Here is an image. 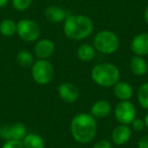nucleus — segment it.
<instances>
[{
    "label": "nucleus",
    "mask_w": 148,
    "mask_h": 148,
    "mask_svg": "<svg viewBox=\"0 0 148 148\" xmlns=\"http://www.w3.org/2000/svg\"><path fill=\"white\" fill-rule=\"evenodd\" d=\"M70 131L73 139L79 144H88L97 132V119L89 113L76 114L71 120Z\"/></svg>",
    "instance_id": "1"
},
{
    "label": "nucleus",
    "mask_w": 148,
    "mask_h": 148,
    "mask_svg": "<svg viewBox=\"0 0 148 148\" xmlns=\"http://www.w3.org/2000/svg\"><path fill=\"white\" fill-rule=\"evenodd\" d=\"M63 23L64 35L72 41H82L87 39L93 32V21L86 15H68Z\"/></svg>",
    "instance_id": "2"
},
{
    "label": "nucleus",
    "mask_w": 148,
    "mask_h": 148,
    "mask_svg": "<svg viewBox=\"0 0 148 148\" xmlns=\"http://www.w3.org/2000/svg\"><path fill=\"white\" fill-rule=\"evenodd\" d=\"M92 81L101 87H113L121 77L119 68L113 63H99L93 66L90 72Z\"/></svg>",
    "instance_id": "3"
},
{
    "label": "nucleus",
    "mask_w": 148,
    "mask_h": 148,
    "mask_svg": "<svg viewBox=\"0 0 148 148\" xmlns=\"http://www.w3.org/2000/svg\"><path fill=\"white\" fill-rule=\"evenodd\" d=\"M93 47L95 51L105 55L116 53L120 47V40L117 34L109 29H103L95 34L93 38Z\"/></svg>",
    "instance_id": "4"
},
{
    "label": "nucleus",
    "mask_w": 148,
    "mask_h": 148,
    "mask_svg": "<svg viewBox=\"0 0 148 148\" xmlns=\"http://www.w3.org/2000/svg\"><path fill=\"white\" fill-rule=\"evenodd\" d=\"M32 77L40 85H46L51 82L54 76V66L49 60L39 59L32 65Z\"/></svg>",
    "instance_id": "5"
},
{
    "label": "nucleus",
    "mask_w": 148,
    "mask_h": 148,
    "mask_svg": "<svg viewBox=\"0 0 148 148\" xmlns=\"http://www.w3.org/2000/svg\"><path fill=\"white\" fill-rule=\"evenodd\" d=\"M16 34L25 42H35L40 38V25L33 19L23 18L16 23Z\"/></svg>",
    "instance_id": "6"
},
{
    "label": "nucleus",
    "mask_w": 148,
    "mask_h": 148,
    "mask_svg": "<svg viewBox=\"0 0 148 148\" xmlns=\"http://www.w3.org/2000/svg\"><path fill=\"white\" fill-rule=\"evenodd\" d=\"M115 118L119 124L130 125L137 116L136 107L130 101H120L114 110Z\"/></svg>",
    "instance_id": "7"
},
{
    "label": "nucleus",
    "mask_w": 148,
    "mask_h": 148,
    "mask_svg": "<svg viewBox=\"0 0 148 148\" xmlns=\"http://www.w3.org/2000/svg\"><path fill=\"white\" fill-rule=\"evenodd\" d=\"M27 134V127L21 122H16L11 126H0V138L5 140V141H7V140H19V141H21Z\"/></svg>",
    "instance_id": "8"
},
{
    "label": "nucleus",
    "mask_w": 148,
    "mask_h": 148,
    "mask_svg": "<svg viewBox=\"0 0 148 148\" xmlns=\"http://www.w3.org/2000/svg\"><path fill=\"white\" fill-rule=\"evenodd\" d=\"M58 95L63 101L73 103L79 97V89L75 84L71 82H62L57 88Z\"/></svg>",
    "instance_id": "9"
},
{
    "label": "nucleus",
    "mask_w": 148,
    "mask_h": 148,
    "mask_svg": "<svg viewBox=\"0 0 148 148\" xmlns=\"http://www.w3.org/2000/svg\"><path fill=\"white\" fill-rule=\"evenodd\" d=\"M132 136V130L129 125H124V124H120V125L116 126L113 129L111 134V139L115 145L122 146L125 145L126 143L129 142Z\"/></svg>",
    "instance_id": "10"
},
{
    "label": "nucleus",
    "mask_w": 148,
    "mask_h": 148,
    "mask_svg": "<svg viewBox=\"0 0 148 148\" xmlns=\"http://www.w3.org/2000/svg\"><path fill=\"white\" fill-rule=\"evenodd\" d=\"M131 51L137 56L148 55V33H141L135 36L130 44Z\"/></svg>",
    "instance_id": "11"
},
{
    "label": "nucleus",
    "mask_w": 148,
    "mask_h": 148,
    "mask_svg": "<svg viewBox=\"0 0 148 148\" xmlns=\"http://www.w3.org/2000/svg\"><path fill=\"white\" fill-rule=\"evenodd\" d=\"M55 52V44L50 39H42L35 46V54L39 59H48Z\"/></svg>",
    "instance_id": "12"
},
{
    "label": "nucleus",
    "mask_w": 148,
    "mask_h": 148,
    "mask_svg": "<svg viewBox=\"0 0 148 148\" xmlns=\"http://www.w3.org/2000/svg\"><path fill=\"white\" fill-rule=\"evenodd\" d=\"M115 97L119 101H130L133 97L134 90L132 85L127 81H118L113 86Z\"/></svg>",
    "instance_id": "13"
},
{
    "label": "nucleus",
    "mask_w": 148,
    "mask_h": 148,
    "mask_svg": "<svg viewBox=\"0 0 148 148\" xmlns=\"http://www.w3.org/2000/svg\"><path fill=\"white\" fill-rule=\"evenodd\" d=\"M45 16L48 21L52 23H63L68 16L67 11L58 5H51L48 6L45 10Z\"/></svg>",
    "instance_id": "14"
},
{
    "label": "nucleus",
    "mask_w": 148,
    "mask_h": 148,
    "mask_svg": "<svg viewBox=\"0 0 148 148\" xmlns=\"http://www.w3.org/2000/svg\"><path fill=\"white\" fill-rule=\"evenodd\" d=\"M112 105L106 99L97 101L90 107V115L95 119H105L111 114Z\"/></svg>",
    "instance_id": "15"
},
{
    "label": "nucleus",
    "mask_w": 148,
    "mask_h": 148,
    "mask_svg": "<svg viewBox=\"0 0 148 148\" xmlns=\"http://www.w3.org/2000/svg\"><path fill=\"white\" fill-rule=\"evenodd\" d=\"M130 71L135 76H143L148 72V63L141 56H133L129 64Z\"/></svg>",
    "instance_id": "16"
},
{
    "label": "nucleus",
    "mask_w": 148,
    "mask_h": 148,
    "mask_svg": "<svg viewBox=\"0 0 148 148\" xmlns=\"http://www.w3.org/2000/svg\"><path fill=\"white\" fill-rule=\"evenodd\" d=\"M25 148H45V140L36 133H29L21 140Z\"/></svg>",
    "instance_id": "17"
},
{
    "label": "nucleus",
    "mask_w": 148,
    "mask_h": 148,
    "mask_svg": "<svg viewBox=\"0 0 148 148\" xmlns=\"http://www.w3.org/2000/svg\"><path fill=\"white\" fill-rule=\"evenodd\" d=\"M95 49L90 44H82L77 49V57L82 62H90L95 56Z\"/></svg>",
    "instance_id": "18"
},
{
    "label": "nucleus",
    "mask_w": 148,
    "mask_h": 148,
    "mask_svg": "<svg viewBox=\"0 0 148 148\" xmlns=\"http://www.w3.org/2000/svg\"><path fill=\"white\" fill-rule=\"evenodd\" d=\"M0 34L4 37H12L16 34V23L12 19H3L0 23Z\"/></svg>",
    "instance_id": "19"
},
{
    "label": "nucleus",
    "mask_w": 148,
    "mask_h": 148,
    "mask_svg": "<svg viewBox=\"0 0 148 148\" xmlns=\"http://www.w3.org/2000/svg\"><path fill=\"white\" fill-rule=\"evenodd\" d=\"M16 61L21 67L27 68L32 67V65L35 62V58L34 55L27 50H23V51L18 52V54L16 55Z\"/></svg>",
    "instance_id": "20"
},
{
    "label": "nucleus",
    "mask_w": 148,
    "mask_h": 148,
    "mask_svg": "<svg viewBox=\"0 0 148 148\" xmlns=\"http://www.w3.org/2000/svg\"><path fill=\"white\" fill-rule=\"evenodd\" d=\"M137 99L139 105L148 111V82H144L139 86L137 90Z\"/></svg>",
    "instance_id": "21"
},
{
    "label": "nucleus",
    "mask_w": 148,
    "mask_h": 148,
    "mask_svg": "<svg viewBox=\"0 0 148 148\" xmlns=\"http://www.w3.org/2000/svg\"><path fill=\"white\" fill-rule=\"evenodd\" d=\"M11 3L15 10L25 11L29 8V6L33 3V0H11Z\"/></svg>",
    "instance_id": "22"
},
{
    "label": "nucleus",
    "mask_w": 148,
    "mask_h": 148,
    "mask_svg": "<svg viewBox=\"0 0 148 148\" xmlns=\"http://www.w3.org/2000/svg\"><path fill=\"white\" fill-rule=\"evenodd\" d=\"M130 125H131L132 129L136 132H141L145 129V124H144V121L142 119L137 118V117L132 121V123L130 124Z\"/></svg>",
    "instance_id": "23"
},
{
    "label": "nucleus",
    "mask_w": 148,
    "mask_h": 148,
    "mask_svg": "<svg viewBox=\"0 0 148 148\" xmlns=\"http://www.w3.org/2000/svg\"><path fill=\"white\" fill-rule=\"evenodd\" d=\"M2 148H25L23 144L19 140H7L2 145Z\"/></svg>",
    "instance_id": "24"
},
{
    "label": "nucleus",
    "mask_w": 148,
    "mask_h": 148,
    "mask_svg": "<svg viewBox=\"0 0 148 148\" xmlns=\"http://www.w3.org/2000/svg\"><path fill=\"white\" fill-rule=\"evenodd\" d=\"M92 148H113V145L108 139H101L93 144Z\"/></svg>",
    "instance_id": "25"
},
{
    "label": "nucleus",
    "mask_w": 148,
    "mask_h": 148,
    "mask_svg": "<svg viewBox=\"0 0 148 148\" xmlns=\"http://www.w3.org/2000/svg\"><path fill=\"white\" fill-rule=\"evenodd\" d=\"M137 148H148V135L143 136L138 140Z\"/></svg>",
    "instance_id": "26"
},
{
    "label": "nucleus",
    "mask_w": 148,
    "mask_h": 148,
    "mask_svg": "<svg viewBox=\"0 0 148 148\" xmlns=\"http://www.w3.org/2000/svg\"><path fill=\"white\" fill-rule=\"evenodd\" d=\"M144 19H145V23L148 25V5L146 6L145 11H144Z\"/></svg>",
    "instance_id": "27"
},
{
    "label": "nucleus",
    "mask_w": 148,
    "mask_h": 148,
    "mask_svg": "<svg viewBox=\"0 0 148 148\" xmlns=\"http://www.w3.org/2000/svg\"><path fill=\"white\" fill-rule=\"evenodd\" d=\"M8 3V0H0V8L4 7Z\"/></svg>",
    "instance_id": "28"
},
{
    "label": "nucleus",
    "mask_w": 148,
    "mask_h": 148,
    "mask_svg": "<svg viewBox=\"0 0 148 148\" xmlns=\"http://www.w3.org/2000/svg\"><path fill=\"white\" fill-rule=\"evenodd\" d=\"M143 121H144V124H145V128H147V129H148V113L144 116Z\"/></svg>",
    "instance_id": "29"
},
{
    "label": "nucleus",
    "mask_w": 148,
    "mask_h": 148,
    "mask_svg": "<svg viewBox=\"0 0 148 148\" xmlns=\"http://www.w3.org/2000/svg\"><path fill=\"white\" fill-rule=\"evenodd\" d=\"M69 148H74V147H69Z\"/></svg>",
    "instance_id": "30"
}]
</instances>
